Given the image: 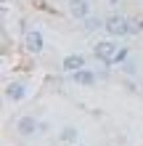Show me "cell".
Returning <instances> with one entry per match:
<instances>
[{
  "mask_svg": "<svg viewBox=\"0 0 143 146\" xmlns=\"http://www.w3.org/2000/svg\"><path fill=\"white\" fill-rule=\"evenodd\" d=\"M69 13L74 19H88L90 16V3L88 0H69Z\"/></svg>",
  "mask_w": 143,
  "mask_h": 146,
  "instance_id": "3957f363",
  "label": "cell"
},
{
  "mask_svg": "<svg viewBox=\"0 0 143 146\" xmlns=\"http://www.w3.org/2000/svg\"><path fill=\"white\" fill-rule=\"evenodd\" d=\"M122 69L127 72V74H135V64H132V61H125V64H122Z\"/></svg>",
  "mask_w": 143,
  "mask_h": 146,
  "instance_id": "4fadbf2b",
  "label": "cell"
},
{
  "mask_svg": "<svg viewBox=\"0 0 143 146\" xmlns=\"http://www.w3.org/2000/svg\"><path fill=\"white\" fill-rule=\"evenodd\" d=\"M61 66H64V72H77V69L85 66V56H82V53H69L61 61Z\"/></svg>",
  "mask_w": 143,
  "mask_h": 146,
  "instance_id": "277c9868",
  "label": "cell"
},
{
  "mask_svg": "<svg viewBox=\"0 0 143 146\" xmlns=\"http://www.w3.org/2000/svg\"><path fill=\"white\" fill-rule=\"evenodd\" d=\"M125 58H127V48H119L114 56V64H125Z\"/></svg>",
  "mask_w": 143,
  "mask_h": 146,
  "instance_id": "7c38bea8",
  "label": "cell"
},
{
  "mask_svg": "<svg viewBox=\"0 0 143 146\" xmlns=\"http://www.w3.org/2000/svg\"><path fill=\"white\" fill-rule=\"evenodd\" d=\"M117 50H119V45H117V42H111V40H101L98 45H96V58H98V61H103V64H114Z\"/></svg>",
  "mask_w": 143,
  "mask_h": 146,
  "instance_id": "7a4b0ae2",
  "label": "cell"
},
{
  "mask_svg": "<svg viewBox=\"0 0 143 146\" xmlns=\"http://www.w3.org/2000/svg\"><path fill=\"white\" fill-rule=\"evenodd\" d=\"M24 96H27V85H24V82H11L5 88V98L8 101H21Z\"/></svg>",
  "mask_w": 143,
  "mask_h": 146,
  "instance_id": "5b68a950",
  "label": "cell"
},
{
  "mask_svg": "<svg viewBox=\"0 0 143 146\" xmlns=\"http://www.w3.org/2000/svg\"><path fill=\"white\" fill-rule=\"evenodd\" d=\"M61 141H64V143L77 141V127H64V130H61Z\"/></svg>",
  "mask_w": 143,
  "mask_h": 146,
  "instance_id": "30bf717a",
  "label": "cell"
},
{
  "mask_svg": "<svg viewBox=\"0 0 143 146\" xmlns=\"http://www.w3.org/2000/svg\"><path fill=\"white\" fill-rule=\"evenodd\" d=\"M106 32L111 37L130 35V19H125V16H109L106 19Z\"/></svg>",
  "mask_w": 143,
  "mask_h": 146,
  "instance_id": "6da1fadb",
  "label": "cell"
},
{
  "mask_svg": "<svg viewBox=\"0 0 143 146\" xmlns=\"http://www.w3.org/2000/svg\"><path fill=\"white\" fill-rule=\"evenodd\" d=\"M109 3H111V5H114V3H117V0H109Z\"/></svg>",
  "mask_w": 143,
  "mask_h": 146,
  "instance_id": "5bb4252c",
  "label": "cell"
},
{
  "mask_svg": "<svg viewBox=\"0 0 143 146\" xmlns=\"http://www.w3.org/2000/svg\"><path fill=\"white\" fill-rule=\"evenodd\" d=\"M37 127H40V125H37V119H35V117H21V119H19V125H16V130H19L21 135H32Z\"/></svg>",
  "mask_w": 143,
  "mask_h": 146,
  "instance_id": "52a82bcc",
  "label": "cell"
},
{
  "mask_svg": "<svg viewBox=\"0 0 143 146\" xmlns=\"http://www.w3.org/2000/svg\"><path fill=\"white\" fill-rule=\"evenodd\" d=\"M140 32H143V21L130 19V35H140Z\"/></svg>",
  "mask_w": 143,
  "mask_h": 146,
  "instance_id": "8fae6325",
  "label": "cell"
},
{
  "mask_svg": "<svg viewBox=\"0 0 143 146\" xmlns=\"http://www.w3.org/2000/svg\"><path fill=\"white\" fill-rule=\"evenodd\" d=\"M72 80L77 82V85H93V82H96V74L90 72V69H85V66H82V69L72 72Z\"/></svg>",
  "mask_w": 143,
  "mask_h": 146,
  "instance_id": "ba28073f",
  "label": "cell"
},
{
  "mask_svg": "<svg viewBox=\"0 0 143 146\" xmlns=\"http://www.w3.org/2000/svg\"><path fill=\"white\" fill-rule=\"evenodd\" d=\"M82 21H85V29H88V32L106 29V21H103V19H98V16H88V19H82Z\"/></svg>",
  "mask_w": 143,
  "mask_h": 146,
  "instance_id": "9c48e42d",
  "label": "cell"
},
{
  "mask_svg": "<svg viewBox=\"0 0 143 146\" xmlns=\"http://www.w3.org/2000/svg\"><path fill=\"white\" fill-rule=\"evenodd\" d=\"M24 45H27V50H32V53H40V50H43V35H40L37 29L35 32H27Z\"/></svg>",
  "mask_w": 143,
  "mask_h": 146,
  "instance_id": "8992f818",
  "label": "cell"
}]
</instances>
